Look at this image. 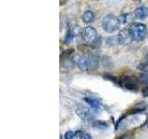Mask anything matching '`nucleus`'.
I'll return each instance as SVG.
<instances>
[{
    "label": "nucleus",
    "instance_id": "obj_14",
    "mask_svg": "<svg viewBox=\"0 0 148 139\" xmlns=\"http://www.w3.org/2000/svg\"><path fill=\"white\" fill-rule=\"evenodd\" d=\"M106 43L110 46H114L116 45H119V41H118V35L116 36H109L106 39Z\"/></svg>",
    "mask_w": 148,
    "mask_h": 139
},
{
    "label": "nucleus",
    "instance_id": "obj_1",
    "mask_svg": "<svg viewBox=\"0 0 148 139\" xmlns=\"http://www.w3.org/2000/svg\"><path fill=\"white\" fill-rule=\"evenodd\" d=\"M128 32L132 41H142L147 36V28L141 22H133L128 28Z\"/></svg>",
    "mask_w": 148,
    "mask_h": 139
},
{
    "label": "nucleus",
    "instance_id": "obj_22",
    "mask_svg": "<svg viewBox=\"0 0 148 139\" xmlns=\"http://www.w3.org/2000/svg\"><path fill=\"white\" fill-rule=\"evenodd\" d=\"M146 127H147V128H148V122H147V123H146Z\"/></svg>",
    "mask_w": 148,
    "mask_h": 139
},
{
    "label": "nucleus",
    "instance_id": "obj_19",
    "mask_svg": "<svg viewBox=\"0 0 148 139\" xmlns=\"http://www.w3.org/2000/svg\"><path fill=\"white\" fill-rule=\"evenodd\" d=\"M141 82L145 85V86H148V73H143L141 75Z\"/></svg>",
    "mask_w": 148,
    "mask_h": 139
},
{
    "label": "nucleus",
    "instance_id": "obj_21",
    "mask_svg": "<svg viewBox=\"0 0 148 139\" xmlns=\"http://www.w3.org/2000/svg\"><path fill=\"white\" fill-rule=\"evenodd\" d=\"M130 137H129V136L128 134H123V136H119L118 139H129Z\"/></svg>",
    "mask_w": 148,
    "mask_h": 139
},
{
    "label": "nucleus",
    "instance_id": "obj_2",
    "mask_svg": "<svg viewBox=\"0 0 148 139\" xmlns=\"http://www.w3.org/2000/svg\"><path fill=\"white\" fill-rule=\"evenodd\" d=\"M102 28L108 34H112V32L119 30L120 22L119 21V18L116 17L114 14H108L106 15L101 21Z\"/></svg>",
    "mask_w": 148,
    "mask_h": 139
},
{
    "label": "nucleus",
    "instance_id": "obj_13",
    "mask_svg": "<svg viewBox=\"0 0 148 139\" xmlns=\"http://www.w3.org/2000/svg\"><path fill=\"white\" fill-rule=\"evenodd\" d=\"M75 133H76V137L78 139H92L91 133H86V132H83V131H81V130L75 131Z\"/></svg>",
    "mask_w": 148,
    "mask_h": 139
},
{
    "label": "nucleus",
    "instance_id": "obj_8",
    "mask_svg": "<svg viewBox=\"0 0 148 139\" xmlns=\"http://www.w3.org/2000/svg\"><path fill=\"white\" fill-rule=\"evenodd\" d=\"M80 31H81V29L78 25H73L72 27L69 28V30L66 32V35H65V41L66 42L72 41V39L79 34Z\"/></svg>",
    "mask_w": 148,
    "mask_h": 139
},
{
    "label": "nucleus",
    "instance_id": "obj_3",
    "mask_svg": "<svg viewBox=\"0 0 148 139\" xmlns=\"http://www.w3.org/2000/svg\"><path fill=\"white\" fill-rule=\"evenodd\" d=\"M114 83H117V85L121 86L129 91L136 92L139 90L140 83L139 81L133 76H123L120 78H116Z\"/></svg>",
    "mask_w": 148,
    "mask_h": 139
},
{
    "label": "nucleus",
    "instance_id": "obj_17",
    "mask_svg": "<svg viewBox=\"0 0 148 139\" xmlns=\"http://www.w3.org/2000/svg\"><path fill=\"white\" fill-rule=\"evenodd\" d=\"M128 18H129V14L128 13H122L120 14L119 16V21L120 23H122V24H125L126 22H128Z\"/></svg>",
    "mask_w": 148,
    "mask_h": 139
},
{
    "label": "nucleus",
    "instance_id": "obj_16",
    "mask_svg": "<svg viewBox=\"0 0 148 139\" xmlns=\"http://www.w3.org/2000/svg\"><path fill=\"white\" fill-rule=\"evenodd\" d=\"M74 53V49H67V50H64L63 52L60 55V58L61 59H66L69 58L71 56H72Z\"/></svg>",
    "mask_w": 148,
    "mask_h": 139
},
{
    "label": "nucleus",
    "instance_id": "obj_12",
    "mask_svg": "<svg viewBox=\"0 0 148 139\" xmlns=\"http://www.w3.org/2000/svg\"><path fill=\"white\" fill-rule=\"evenodd\" d=\"M87 58H88V63H89V69H92V70L96 69L97 66H98V63H99L98 58H97L95 55L91 54L88 56Z\"/></svg>",
    "mask_w": 148,
    "mask_h": 139
},
{
    "label": "nucleus",
    "instance_id": "obj_20",
    "mask_svg": "<svg viewBox=\"0 0 148 139\" xmlns=\"http://www.w3.org/2000/svg\"><path fill=\"white\" fill-rule=\"evenodd\" d=\"M142 95L143 97L148 96V86H143L142 88Z\"/></svg>",
    "mask_w": 148,
    "mask_h": 139
},
{
    "label": "nucleus",
    "instance_id": "obj_10",
    "mask_svg": "<svg viewBox=\"0 0 148 139\" xmlns=\"http://www.w3.org/2000/svg\"><path fill=\"white\" fill-rule=\"evenodd\" d=\"M134 15L139 20H145V19L148 17V8L145 6L138 7L135 9V11H134Z\"/></svg>",
    "mask_w": 148,
    "mask_h": 139
},
{
    "label": "nucleus",
    "instance_id": "obj_18",
    "mask_svg": "<svg viewBox=\"0 0 148 139\" xmlns=\"http://www.w3.org/2000/svg\"><path fill=\"white\" fill-rule=\"evenodd\" d=\"M65 139H74V137H76V133L75 132L71 131V130H69L64 134Z\"/></svg>",
    "mask_w": 148,
    "mask_h": 139
},
{
    "label": "nucleus",
    "instance_id": "obj_6",
    "mask_svg": "<svg viewBox=\"0 0 148 139\" xmlns=\"http://www.w3.org/2000/svg\"><path fill=\"white\" fill-rule=\"evenodd\" d=\"M78 117L82 120H91L92 119V111L91 109L86 108V107H80L76 110Z\"/></svg>",
    "mask_w": 148,
    "mask_h": 139
},
{
    "label": "nucleus",
    "instance_id": "obj_9",
    "mask_svg": "<svg viewBox=\"0 0 148 139\" xmlns=\"http://www.w3.org/2000/svg\"><path fill=\"white\" fill-rule=\"evenodd\" d=\"M118 41L119 45H126L132 41L128 30H121L119 32V34H118Z\"/></svg>",
    "mask_w": 148,
    "mask_h": 139
},
{
    "label": "nucleus",
    "instance_id": "obj_23",
    "mask_svg": "<svg viewBox=\"0 0 148 139\" xmlns=\"http://www.w3.org/2000/svg\"><path fill=\"white\" fill-rule=\"evenodd\" d=\"M147 39H148V34H147Z\"/></svg>",
    "mask_w": 148,
    "mask_h": 139
},
{
    "label": "nucleus",
    "instance_id": "obj_15",
    "mask_svg": "<svg viewBox=\"0 0 148 139\" xmlns=\"http://www.w3.org/2000/svg\"><path fill=\"white\" fill-rule=\"evenodd\" d=\"M94 127L100 129V130H105L108 127V124L106 122H101V120H96L94 122Z\"/></svg>",
    "mask_w": 148,
    "mask_h": 139
},
{
    "label": "nucleus",
    "instance_id": "obj_7",
    "mask_svg": "<svg viewBox=\"0 0 148 139\" xmlns=\"http://www.w3.org/2000/svg\"><path fill=\"white\" fill-rule=\"evenodd\" d=\"M83 100H84V102H86V103L91 107L92 109L98 111V110H100L102 109V103H101V101L98 100V99H96V98H95V97L85 96L84 98H83Z\"/></svg>",
    "mask_w": 148,
    "mask_h": 139
},
{
    "label": "nucleus",
    "instance_id": "obj_4",
    "mask_svg": "<svg viewBox=\"0 0 148 139\" xmlns=\"http://www.w3.org/2000/svg\"><path fill=\"white\" fill-rule=\"evenodd\" d=\"M82 37L86 43H92L97 38V32L92 26H86L82 30Z\"/></svg>",
    "mask_w": 148,
    "mask_h": 139
},
{
    "label": "nucleus",
    "instance_id": "obj_11",
    "mask_svg": "<svg viewBox=\"0 0 148 139\" xmlns=\"http://www.w3.org/2000/svg\"><path fill=\"white\" fill-rule=\"evenodd\" d=\"M82 19L83 22L86 23V24H89V23L94 21V20H95V13L92 10H85L82 13Z\"/></svg>",
    "mask_w": 148,
    "mask_h": 139
},
{
    "label": "nucleus",
    "instance_id": "obj_5",
    "mask_svg": "<svg viewBox=\"0 0 148 139\" xmlns=\"http://www.w3.org/2000/svg\"><path fill=\"white\" fill-rule=\"evenodd\" d=\"M73 62L76 66L81 70V71L85 72L89 69V63H88L87 57H84L82 55H76L73 58Z\"/></svg>",
    "mask_w": 148,
    "mask_h": 139
}]
</instances>
